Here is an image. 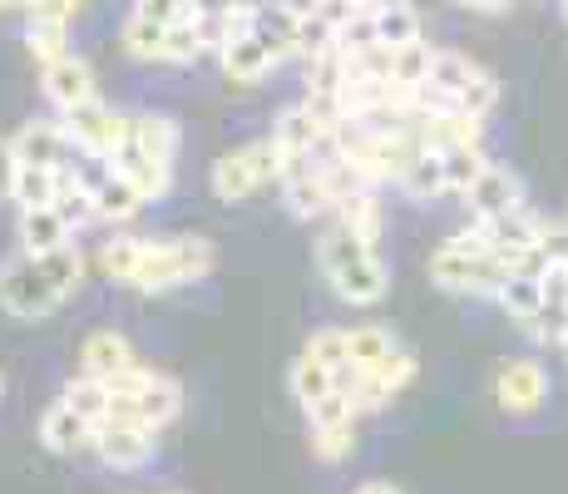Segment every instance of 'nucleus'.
<instances>
[{"mask_svg":"<svg viewBox=\"0 0 568 494\" xmlns=\"http://www.w3.org/2000/svg\"><path fill=\"white\" fill-rule=\"evenodd\" d=\"M479 238L489 243L495 258H505V252H539V233H544V218L534 213L529 203L519 208V213L509 218H489V223H475Z\"/></svg>","mask_w":568,"mask_h":494,"instance_id":"15","label":"nucleus"},{"mask_svg":"<svg viewBox=\"0 0 568 494\" xmlns=\"http://www.w3.org/2000/svg\"><path fill=\"white\" fill-rule=\"evenodd\" d=\"M129 144H139L149 159H159V163H169L173 169L179 144H183V129H179V119L163 114V109H139L134 114V139H129Z\"/></svg>","mask_w":568,"mask_h":494,"instance_id":"19","label":"nucleus"},{"mask_svg":"<svg viewBox=\"0 0 568 494\" xmlns=\"http://www.w3.org/2000/svg\"><path fill=\"white\" fill-rule=\"evenodd\" d=\"M564 218H568V213H564Z\"/></svg>","mask_w":568,"mask_h":494,"instance_id":"54","label":"nucleus"},{"mask_svg":"<svg viewBox=\"0 0 568 494\" xmlns=\"http://www.w3.org/2000/svg\"><path fill=\"white\" fill-rule=\"evenodd\" d=\"M40 90L60 114H70V109L90 104V99H100V74H94L90 60H80V54H64V60H54L40 70Z\"/></svg>","mask_w":568,"mask_h":494,"instance_id":"10","label":"nucleus"},{"mask_svg":"<svg viewBox=\"0 0 568 494\" xmlns=\"http://www.w3.org/2000/svg\"><path fill=\"white\" fill-rule=\"evenodd\" d=\"M74 243V228L64 223L54 208H36V213H20V252L26 258H50L54 248Z\"/></svg>","mask_w":568,"mask_h":494,"instance_id":"22","label":"nucleus"},{"mask_svg":"<svg viewBox=\"0 0 568 494\" xmlns=\"http://www.w3.org/2000/svg\"><path fill=\"white\" fill-rule=\"evenodd\" d=\"M307 441H312V455H316V460L336 465V460L352 455V445H356V421H352V425H307Z\"/></svg>","mask_w":568,"mask_h":494,"instance_id":"38","label":"nucleus"},{"mask_svg":"<svg viewBox=\"0 0 568 494\" xmlns=\"http://www.w3.org/2000/svg\"><path fill=\"white\" fill-rule=\"evenodd\" d=\"M440 153H445V183H450V193H455V198H465V193H469V183H475L479 173L489 169V159H485V149H479V144L440 149Z\"/></svg>","mask_w":568,"mask_h":494,"instance_id":"35","label":"nucleus"},{"mask_svg":"<svg viewBox=\"0 0 568 494\" xmlns=\"http://www.w3.org/2000/svg\"><path fill=\"white\" fill-rule=\"evenodd\" d=\"M40 445L50 450V455H80L84 445H94V425L84 421L80 411H70L64 401L45 405V415H40Z\"/></svg>","mask_w":568,"mask_h":494,"instance_id":"16","label":"nucleus"},{"mask_svg":"<svg viewBox=\"0 0 568 494\" xmlns=\"http://www.w3.org/2000/svg\"><path fill=\"white\" fill-rule=\"evenodd\" d=\"M539 292H544V306H568V262H544Z\"/></svg>","mask_w":568,"mask_h":494,"instance_id":"44","label":"nucleus"},{"mask_svg":"<svg viewBox=\"0 0 568 494\" xmlns=\"http://www.w3.org/2000/svg\"><path fill=\"white\" fill-rule=\"evenodd\" d=\"M16 149H10V139H0V203L10 198V189H16Z\"/></svg>","mask_w":568,"mask_h":494,"instance_id":"47","label":"nucleus"},{"mask_svg":"<svg viewBox=\"0 0 568 494\" xmlns=\"http://www.w3.org/2000/svg\"><path fill=\"white\" fill-rule=\"evenodd\" d=\"M10 149H16L20 163H36V169H70L74 159V144L70 134H64L60 124H50V119H30V124H20V134L10 139Z\"/></svg>","mask_w":568,"mask_h":494,"instance_id":"12","label":"nucleus"},{"mask_svg":"<svg viewBox=\"0 0 568 494\" xmlns=\"http://www.w3.org/2000/svg\"><path fill=\"white\" fill-rule=\"evenodd\" d=\"M479 74H485V70H479L475 60H465V54H455V50H435L430 90H440L445 99H455V104H460V94L479 80Z\"/></svg>","mask_w":568,"mask_h":494,"instance_id":"33","label":"nucleus"},{"mask_svg":"<svg viewBox=\"0 0 568 494\" xmlns=\"http://www.w3.org/2000/svg\"><path fill=\"white\" fill-rule=\"evenodd\" d=\"M154 435L149 425H134V421H104L94 425V455H100L104 470H119V475H134L154 460Z\"/></svg>","mask_w":568,"mask_h":494,"instance_id":"7","label":"nucleus"},{"mask_svg":"<svg viewBox=\"0 0 568 494\" xmlns=\"http://www.w3.org/2000/svg\"><path fill=\"white\" fill-rule=\"evenodd\" d=\"M179 6H183V0H134V16H149V20H163V26H173Z\"/></svg>","mask_w":568,"mask_h":494,"instance_id":"45","label":"nucleus"},{"mask_svg":"<svg viewBox=\"0 0 568 494\" xmlns=\"http://www.w3.org/2000/svg\"><path fill=\"white\" fill-rule=\"evenodd\" d=\"M217 64H223V74L233 84H262L282 60L267 46H262L257 36H247V40H237V46H227L223 54H217Z\"/></svg>","mask_w":568,"mask_h":494,"instance_id":"23","label":"nucleus"},{"mask_svg":"<svg viewBox=\"0 0 568 494\" xmlns=\"http://www.w3.org/2000/svg\"><path fill=\"white\" fill-rule=\"evenodd\" d=\"M257 40L272 54H277V60H292V54H302V40H307V10L292 6V0L257 6Z\"/></svg>","mask_w":568,"mask_h":494,"instance_id":"13","label":"nucleus"},{"mask_svg":"<svg viewBox=\"0 0 568 494\" xmlns=\"http://www.w3.org/2000/svg\"><path fill=\"white\" fill-rule=\"evenodd\" d=\"M54 189H60V173L54 169H36V163H16V198L20 213H36V208H54Z\"/></svg>","mask_w":568,"mask_h":494,"instance_id":"30","label":"nucleus"},{"mask_svg":"<svg viewBox=\"0 0 568 494\" xmlns=\"http://www.w3.org/2000/svg\"><path fill=\"white\" fill-rule=\"evenodd\" d=\"M217 268V248L207 238H154L139 262V292H173V288H189V282H203L207 272Z\"/></svg>","mask_w":568,"mask_h":494,"instance_id":"3","label":"nucleus"},{"mask_svg":"<svg viewBox=\"0 0 568 494\" xmlns=\"http://www.w3.org/2000/svg\"><path fill=\"white\" fill-rule=\"evenodd\" d=\"M396 189L406 193V198H415V203H435V198H445V193H450V183H445V153L425 144L406 163V169H400Z\"/></svg>","mask_w":568,"mask_h":494,"instance_id":"20","label":"nucleus"},{"mask_svg":"<svg viewBox=\"0 0 568 494\" xmlns=\"http://www.w3.org/2000/svg\"><path fill=\"white\" fill-rule=\"evenodd\" d=\"M366 16H371V30H376L381 50L420 46V10H415L410 0H381V6H371Z\"/></svg>","mask_w":568,"mask_h":494,"instance_id":"18","label":"nucleus"},{"mask_svg":"<svg viewBox=\"0 0 568 494\" xmlns=\"http://www.w3.org/2000/svg\"><path fill=\"white\" fill-rule=\"evenodd\" d=\"M465 10H509V0H455Z\"/></svg>","mask_w":568,"mask_h":494,"instance_id":"49","label":"nucleus"},{"mask_svg":"<svg viewBox=\"0 0 568 494\" xmlns=\"http://www.w3.org/2000/svg\"><path fill=\"white\" fill-rule=\"evenodd\" d=\"M524 208V183L515 179L509 169H499V163H489L485 173H479L475 183H469L465 193V213L469 223H489V218H509Z\"/></svg>","mask_w":568,"mask_h":494,"instance_id":"11","label":"nucleus"},{"mask_svg":"<svg viewBox=\"0 0 568 494\" xmlns=\"http://www.w3.org/2000/svg\"><path fill=\"white\" fill-rule=\"evenodd\" d=\"M129 366H139V356H134V346H129L124 332H109V326H100V332L84 336V346H80V371H84V376L114 381V376H124Z\"/></svg>","mask_w":568,"mask_h":494,"instance_id":"14","label":"nucleus"},{"mask_svg":"<svg viewBox=\"0 0 568 494\" xmlns=\"http://www.w3.org/2000/svg\"><path fill=\"white\" fill-rule=\"evenodd\" d=\"M539 262H568V218H544Z\"/></svg>","mask_w":568,"mask_h":494,"instance_id":"43","label":"nucleus"},{"mask_svg":"<svg viewBox=\"0 0 568 494\" xmlns=\"http://www.w3.org/2000/svg\"><path fill=\"white\" fill-rule=\"evenodd\" d=\"M505 278H509L505 262L489 252V243L479 238L475 223L450 233L430 252V282L450 296H495L505 288Z\"/></svg>","mask_w":568,"mask_h":494,"instance_id":"2","label":"nucleus"},{"mask_svg":"<svg viewBox=\"0 0 568 494\" xmlns=\"http://www.w3.org/2000/svg\"><path fill=\"white\" fill-rule=\"evenodd\" d=\"M109 169L119 173V179H129L139 193H144V203H159V198H169L173 193V169L169 163H159V159H149L139 144H124L119 149V159L109 163Z\"/></svg>","mask_w":568,"mask_h":494,"instance_id":"17","label":"nucleus"},{"mask_svg":"<svg viewBox=\"0 0 568 494\" xmlns=\"http://www.w3.org/2000/svg\"><path fill=\"white\" fill-rule=\"evenodd\" d=\"M80 10H84V0H40V10H30V16H50V20H64V26H70Z\"/></svg>","mask_w":568,"mask_h":494,"instance_id":"46","label":"nucleus"},{"mask_svg":"<svg viewBox=\"0 0 568 494\" xmlns=\"http://www.w3.org/2000/svg\"><path fill=\"white\" fill-rule=\"evenodd\" d=\"M352 494H400V490L390 485V480H366V485H356Z\"/></svg>","mask_w":568,"mask_h":494,"instance_id":"48","label":"nucleus"},{"mask_svg":"<svg viewBox=\"0 0 568 494\" xmlns=\"http://www.w3.org/2000/svg\"><path fill=\"white\" fill-rule=\"evenodd\" d=\"M149 252V238H134V233H114L109 243L100 248V272L109 282H124V288H134L139 278V262H144Z\"/></svg>","mask_w":568,"mask_h":494,"instance_id":"28","label":"nucleus"},{"mask_svg":"<svg viewBox=\"0 0 568 494\" xmlns=\"http://www.w3.org/2000/svg\"><path fill=\"white\" fill-rule=\"evenodd\" d=\"M524 332H529L534 342H544V346H564L568 342V306H544Z\"/></svg>","mask_w":568,"mask_h":494,"instance_id":"41","label":"nucleus"},{"mask_svg":"<svg viewBox=\"0 0 568 494\" xmlns=\"http://www.w3.org/2000/svg\"><path fill=\"white\" fill-rule=\"evenodd\" d=\"M0 6H16V10H40V0H0Z\"/></svg>","mask_w":568,"mask_h":494,"instance_id":"50","label":"nucleus"},{"mask_svg":"<svg viewBox=\"0 0 568 494\" xmlns=\"http://www.w3.org/2000/svg\"><path fill=\"white\" fill-rule=\"evenodd\" d=\"M549 401V371L534 356H515L495 371V405L505 415H534Z\"/></svg>","mask_w":568,"mask_h":494,"instance_id":"8","label":"nucleus"},{"mask_svg":"<svg viewBox=\"0 0 568 494\" xmlns=\"http://www.w3.org/2000/svg\"><path fill=\"white\" fill-rule=\"evenodd\" d=\"M282 203H287V213L292 218H302V223H312V218H322V213H336V198L332 189L322 183V173H316V163L302 179H287L282 183Z\"/></svg>","mask_w":568,"mask_h":494,"instance_id":"25","label":"nucleus"},{"mask_svg":"<svg viewBox=\"0 0 568 494\" xmlns=\"http://www.w3.org/2000/svg\"><path fill=\"white\" fill-rule=\"evenodd\" d=\"M45 268H50V278L60 282V292H64V296H74V292H80V282H84V252L74 248V243L54 248L50 258H45Z\"/></svg>","mask_w":568,"mask_h":494,"instance_id":"39","label":"nucleus"},{"mask_svg":"<svg viewBox=\"0 0 568 494\" xmlns=\"http://www.w3.org/2000/svg\"><path fill=\"white\" fill-rule=\"evenodd\" d=\"M207 50L203 26H169V46H163V64H193Z\"/></svg>","mask_w":568,"mask_h":494,"instance_id":"40","label":"nucleus"},{"mask_svg":"<svg viewBox=\"0 0 568 494\" xmlns=\"http://www.w3.org/2000/svg\"><path fill=\"white\" fill-rule=\"evenodd\" d=\"M139 208H144V193L104 163V173L94 179V218L100 223H134Z\"/></svg>","mask_w":568,"mask_h":494,"instance_id":"21","label":"nucleus"},{"mask_svg":"<svg viewBox=\"0 0 568 494\" xmlns=\"http://www.w3.org/2000/svg\"><path fill=\"white\" fill-rule=\"evenodd\" d=\"M287 386H292V395H297L302 411H312V405H322L326 395L336 391V371H326L322 361H312V356H297L292 371H287Z\"/></svg>","mask_w":568,"mask_h":494,"instance_id":"32","label":"nucleus"},{"mask_svg":"<svg viewBox=\"0 0 568 494\" xmlns=\"http://www.w3.org/2000/svg\"><path fill=\"white\" fill-rule=\"evenodd\" d=\"M26 50L40 60V70L54 60H64V54H74L70 50V26L64 20H50V16H30L26 20Z\"/></svg>","mask_w":568,"mask_h":494,"instance_id":"31","label":"nucleus"},{"mask_svg":"<svg viewBox=\"0 0 568 494\" xmlns=\"http://www.w3.org/2000/svg\"><path fill=\"white\" fill-rule=\"evenodd\" d=\"M64 302H70V296L50 278L45 258H26V252H20V258L0 262V312L6 316H16V322H45Z\"/></svg>","mask_w":568,"mask_h":494,"instance_id":"4","label":"nucleus"},{"mask_svg":"<svg viewBox=\"0 0 568 494\" xmlns=\"http://www.w3.org/2000/svg\"><path fill=\"white\" fill-rule=\"evenodd\" d=\"M430 64H435V50L425 46H406L390 54V84H400V90H420V84H430Z\"/></svg>","mask_w":568,"mask_h":494,"instance_id":"36","label":"nucleus"},{"mask_svg":"<svg viewBox=\"0 0 568 494\" xmlns=\"http://www.w3.org/2000/svg\"><path fill=\"white\" fill-rule=\"evenodd\" d=\"M352 421H356V405H352V395H346L342 386L326 395L322 405H312L307 411V425H352Z\"/></svg>","mask_w":568,"mask_h":494,"instance_id":"42","label":"nucleus"},{"mask_svg":"<svg viewBox=\"0 0 568 494\" xmlns=\"http://www.w3.org/2000/svg\"><path fill=\"white\" fill-rule=\"evenodd\" d=\"M207 179H213V193L223 198V203H243V198H253L257 189H267L272 179H282V153L272 139H253V144L223 153Z\"/></svg>","mask_w":568,"mask_h":494,"instance_id":"6","label":"nucleus"},{"mask_svg":"<svg viewBox=\"0 0 568 494\" xmlns=\"http://www.w3.org/2000/svg\"><path fill=\"white\" fill-rule=\"evenodd\" d=\"M60 129L70 134L74 153H84V159H94V163H114L119 149L134 139V114L109 109L104 99H90V104L60 114Z\"/></svg>","mask_w":568,"mask_h":494,"instance_id":"5","label":"nucleus"},{"mask_svg":"<svg viewBox=\"0 0 568 494\" xmlns=\"http://www.w3.org/2000/svg\"><path fill=\"white\" fill-rule=\"evenodd\" d=\"M316 268H322L326 288L352 306H376L390 292V268L381 262L376 248L352 238L346 228H326L316 243Z\"/></svg>","mask_w":568,"mask_h":494,"instance_id":"1","label":"nucleus"},{"mask_svg":"<svg viewBox=\"0 0 568 494\" xmlns=\"http://www.w3.org/2000/svg\"><path fill=\"white\" fill-rule=\"evenodd\" d=\"M400 342L386 332V326H356L352 332V366H376V361H386V356H396Z\"/></svg>","mask_w":568,"mask_h":494,"instance_id":"37","label":"nucleus"},{"mask_svg":"<svg viewBox=\"0 0 568 494\" xmlns=\"http://www.w3.org/2000/svg\"><path fill=\"white\" fill-rule=\"evenodd\" d=\"M495 302L509 312V322L529 326L534 316L544 312V292H539V272H519V278H505V288L495 292Z\"/></svg>","mask_w":568,"mask_h":494,"instance_id":"29","label":"nucleus"},{"mask_svg":"<svg viewBox=\"0 0 568 494\" xmlns=\"http://www.w3.org/2000/svg\"><path fill=\"white\" fill-rule=\"evenodd\" d=\"M564 351H568V342H564Z\"/></svg>","mask_w":568,"mask_h":494,"instance_id":"53","label":"nucleus"},{"mask_svg":"<svg viewBox=\"0 0 568 494\" xmlns=\"http://www.w3.org/2000/svg\"><path fill=\"white\" fill-rule=\"evenodd\" d=\"M302 356L322 361L326 371H346L352 366V332L346 326H316L307 336V346H302Z\"/></svg>","mask_w":568,"mask_h":494,"instance_id":"34","label":"nucleus"},{"mask_svg":"<svg viewBox=\"0 0 568 494\" xmlns=\"http://www.w3.org/2000/svg\"><path fill=\"white\" fill-rule=\"evenodd\" d=\"M119 46H124V54H129V60H139V64H163L169 26H163V20H149V16H134V10H129L124 30H119Z\"/></svg>","mask_w":568,"mask_h":494,"instance_id":"26","label":"nucleus"},{"mask_svg":"<svg viewBox=\"0 0 568 494\" xmlns=\"http://www.w3.org/2000/svg\"><path fill=\"white\" fill-rule=\"evenodd\" d=\"M60 401L70 405V411H80L90 425H104L109 415H114V391H109V381L100 376H74V381H64V391H60Z\"/></svg>","mask_w":568,"mask_h":494,"instance_id":"27","label":"nucleus"},{"mask_svg":"<svg viewBox=\"0 0 568 494\" xmlns=\"http://www.w3.org/2000/svg\"><path fill=\"white\" fill-rule=\"evenodd\" d=\"M163 494H179V490H163Z\"/></svg>","mask_w":568,"mask_h":494,"instance_id":"52","label":"nucleus"},{"mask_svg":"<svg viewBox=\"0 0 568 494\" xmlns=\"http://www.w3.org/2000/svg\"><path fill=\"white\" fill-rule=\"evenodd\" d=\"M352 6H356V10H371V6H381V0H352Z\"/></svg>","mask_w":568,"mask_h":494,"instance_id":"51","label":"nucleus"},{"mask_svg":"<svg viewBox=\"0 0 568 494\" xmlns=\"http://www.w3.org/2000/svg\"><path fill=\"white\" fill-rule=\"evenodd\" d=\"M336 228H346V233L362 238L366 248H376V243H381V233H386V213H381V189L352 193L346 203H336Z\"/></svg>","mask_w":568,"mask_h":494,"instance_id":"24","label":"nucleus"},{"mask_svg":"<svg viewBox=\"0 0 568 494\" xmlns=\"http://www.w3.org/2000/svg\"><path fill=\"white\" fill-rule=\"evenodd\" d=\"M179 411H183V386L173 376H163V371H154L139 395L114 401L109 421H134V425H149V431H163L169 421H179Z\"/></svg>","mask_w":568,"mask_h":494,"instance_id":"9","label":"nucleus"}]
</instances>
